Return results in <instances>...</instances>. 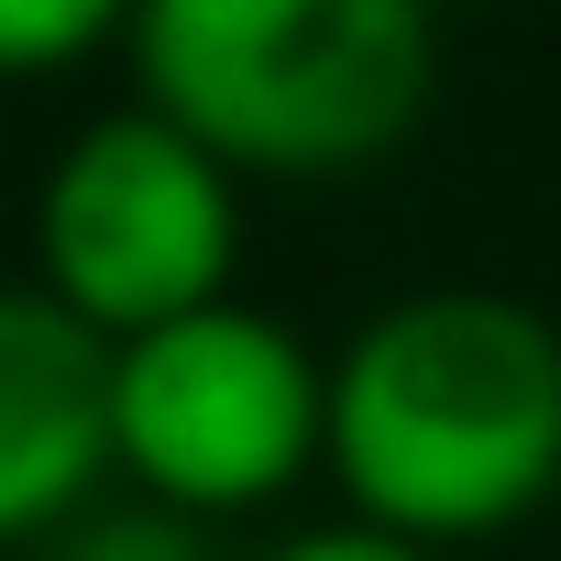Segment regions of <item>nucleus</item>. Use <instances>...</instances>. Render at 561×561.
<instances>
[{
	"instance_id": "3",
	"label": "nucleus",
	"mask_w": 561,
	"mask_h": 561,
	"mask_svg": "<svg viewBox=\"0 0 561 561\" xmlns=\"http://www.w3.org/2000/svg\"><path fill=\"white\" fill-rule=\"evenodd\" d=\"M331 364L275 309H187L144 342H111V473L154 517H253L320 462Z\"/></svg>"
},
{
	"instance_id": "8",
	"label": "nucleus",
	"mask_w": 561,
	"mask_h": 561,
	"mask_svg": "<svg viewBox=\"0 0 561 561\" xmlns=\"http://www.w3.org/2000/svg\"><path fill=\"white\" fill-rule=\"evenodd\" d=\"M264 561H430V550H408V539H386L364 517H331V528H287Z\"/></svg>"
},
{
	"instance_id": "5",
	"label": "nucleus",
	"mask_w": 561,
	"mask_h": 561,
	"mask_svg": "<svg viewBox=\"0 0 561 561\" xmlns=\"http://www.w3.org/2000/svg\"><path fill=\"white\" fill-rule=\"evenodd\" d=\"M111 484V342L45 287H0V550H45Z\"/></svg>"
},
{
	"instance_id": "1",
	"label": "nucleus",
	"mask_w": 561,
	"mask_h": 561,
	"mask_svg": "<svg viewBox=\"0 0 561 561\" xmlns=\"http://www.w3.org/2000/svg\"><path fill=\"white\" fill-rule=\"evenodd\" d=\"M320 462L342 506L430 561L506 539L561 484V320L495 287H419L331 353Z\"/></svg>"
},
{
	"instance_id": "4",
	"label": "nucleus",
	"mask_w": 561,
	"mask_h": 561,
	"mask_svg": "<svg viewBox=\"0 0 561 561\" xmlns=\"http://www.w3.org/2000/svg\"><path fill=\"white\" fill-rule=\"evenodd\" d=\"M242 253V176H220L176 122L100 111L67 133L34 198V287L89 331V342H144L187 309L231 298Z\"/></svg>"
},
{
	"instance_id": "7",
	"label": "nucleus",
	"mask_w": 561,
	"mask_h": 561,
	"mask_svg": "<svg viewBox=\"0 0 561 561\" xmlns=\"http://www.w3.org/2000/svg\"><path fill=\"white\" fill-rule=\"evenodd\" d=\"M23 561H209V539L187 517H154V506H89L78 528H56Z\"/></svg>"
},
{
	"instance_id": "2",
	"label": "nucleus",
	"mask_w": 561,
	"mask_h": 561,
	"mask_svg": "<svg viewBox=\"0 0 561 561\" xmlns=\"http://www.w3.org/2000/svg\"><path fill=\"white\" fill-rule=\"evenodd\" d=\"M122 56L220 176H342L440 89V34L408 0H144Z\"/></svg>"
},
{
	"instance_id": "6",
	"label": "nucleus",
	"mask_w": 561,
	"mask_h": 561,
	"mask_svg": "<svg viewBox=\"0 0 561 561\" xmlns=\"http://www.w3.org/2000/svg\"><path fill=\"white\" fill-rule=\"evenodd\" d=\"M122 23L100 12V0H0V89H23V78H56L78 56H100Z\"/></svg>"
}]
</instances>
